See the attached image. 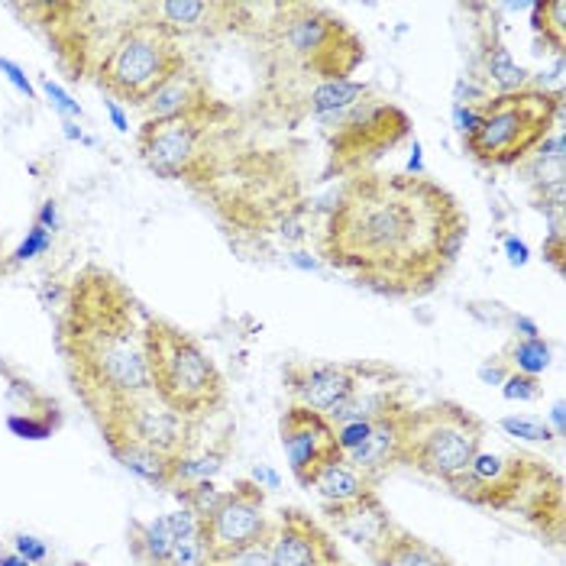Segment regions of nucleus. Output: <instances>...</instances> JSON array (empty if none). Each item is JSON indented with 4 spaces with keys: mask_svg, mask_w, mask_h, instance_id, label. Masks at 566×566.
<instances>
[{
    "mask_svg": "<svg viewBox=\"0 0 566 566\" xmlns=\"http://www.w3.org/2000/svg\"><path fill=\"white\" fill-rule=\"evenodd\" d=\"M467 237V211L431 175L369 169L344 178L321 233V260L379 298L418 302L453 272Z\"/></svg>",
    "mask_w": 566,
    "mask_h": 566,
    "instance_id": "f257e3e1",
    "label": "nucleus"
},
{
    "mask_svg": "<svg viewBox=\"0 0 566 566\" xmlns=\"http://www.w3.org/2000/svg\"><path fill=\"white\" fill-rule=\"evenodd\" d=\"M146 317L127 282L111 269L82 265L55 317V349L72 392L94 424L120 401L153 392L146 373Z\"/></svg>",
    "mask_w": 566,
    "mask_h": 566,
    "instance_id": "f03ea898",
    "label": "nucleus"
},
{
    "mask_svg": "<svg viewBox=\"0 0 566 566\" xmlns=\"http://www.w3.org/2000/svg\"><path fill=\"white\" fill-rule=\"evenodd\" d=\"M467 505L505 518H522L551 547L564 544V480L560 473L522 450H482L473 467L447 485Z\"/></svg>",
    "mask_w": 566,
    "mask_h": 566,
    "instance_id": "7ed1b4c3",
    "label": "nucleus"
},
{
    "mask_svg": "<svg viewBox=\"0 0 566 566\" xmlns=\"http://www.w3.org/2000/svg\"><path fill=\"white\" fill-rule=\"evenodd\" d=\"M146 373L153 395L191 424L227 405V379L201 340L175 321L146 317Z\"/></svg>",
    "mask_w": 566,
    "mask_h": 566,
    "instance_id": "20e7f679",
    "label": "nucleus"
},
{
    "mask_svg": "<svg viewBox=\"0 0 566 566\" xmlns=\"http://www.w3.org/2000/svg\"><path fill=\"white\" fill-rule=\"evenodd\" d=\"M272 13L269 43L285 65H295L302 75L314 78V85L353 78V72L366 62L363 36L331 7L292 0L275 3Z\"/></svg>",
    "mask_w": 566,
    "mask_h": 566,
    "instance_id": "39448f33",
    "label": "nucleus"
},
{
    "mask_svg": "<svg viewBox=\"0 0 566 566\" xmlns=\"http://www.w3.org/2000/svg\"><path fill=\"white\" fill-rule=\"evenodd\" d=\"M133 13V23H120L107 40L91 78L111 101L143 107L159 87L188 65V59L175 36L146 20L136 7Z\"/></svg>",
    "mask_w": 566,
    "mask_h": 566,
    "instance_id": "423d86ee",
    "label": "nucleus"
},
{
    "mask_svg": "<svg viewBox=\"0 0 566 566\" xmlns=\"http://www.w3.org/2000/svg\"><path fill=\"white\" fill-rule=\"evenodd\" d=\"M564 117V97L524 87L512 94H492L482 104V117L476 133L463 139V149L473 163L485 169H512L522 166L524 159L551 136L560 130Z\"/></svg>",
    "mask_w": 566,
    "mask_h": 566,
    "instance_id": "0eeeda50",
    "label": "nucleus"
},
{
    "mask_svg": "<svg viewBox=\"0 0 566 566\" xmlns=\"http://www.w3.org/2000/svg\"><path fill=\"white\" fill-rule=\"evenodd\" d=\"M485 437L489 424L476 411L460 401L440 398L408 411L398 467L450 485L485 450Z\"/></svg>",
    "mask_w": 566,
    "mask_h": 566,
    "instance_id": "6e6552de",
    "label": "nucleus"
},
{
    "mask_svg": "<svg viewBox=\"0 0 566 566\" xmlns=\"http://www.w3.org/2000/svg\"><path fill=\"white\" fill-rule=\"evenodd\" d=\"M327 127V178H353L369 172L382 156L411 136V117L389 97L366 94Z\"/></svg>",
    "mask_w": 566,
    "mask_h": 566,
    "instance_id": "1a4fd4ad",
    "label": "nucleus"
},
{
    "mask_svg": "<svg viewBox=\"0 0 566 566\" xmlns=\"http://www.w3.org/2000/svg\"><path fill=\"white\" fill-rule=\"evenodd\" d=\"M233 111L223 104L214 114L201 117H172V120H143L136 130V149L146 169L169 178V181H185L191 188L201 185L208 172L214 139L223 120H230Z\"/></svg>",
    "mask_w": 566,
    "mask_h": 566,
    "instance_id": "9d476101",
    "label": "nucleus"
},
{
    "mask_svg": "<svg viewBox=\"0 0 566 566\" xmlns=\"http://www.w3.org/2000/svg\"><path fill=\"white\" fill-rule=\"evenodd\" d=\"M97 431L107 440H133V443H143L149 450H159L166 453L169 460H181L195 450V431L198 424L185 421L181 415H175L169 405H163L153 392L136 395L120 401L117 408H111L101 421H97Z\"/></svg>",
    "mask_w": 566,
    "mask_h": 566,
    "instance_id": "9b49d317",
    "label": "nucleus"
},
{
    "mask_svg": "<svg viewBox=\"0 0 566 566\" xmlns=\"http://www.w3.org/2000/svg\"><path fill=\"white\" fill-rule=\"evenodd\" d=\"M269 534L272 518L265 512V489L253 480H237L230 489H223L220 505L201 522V541L211 564L269 541Z\"/></svg>",
    "mask_w": 566,
    "mask_h": 566,
    "instance_id": "f8f14e48",
    "label": "nucleus"
},
{
    "mask_svg": "<svg viewBox=\"0 0 566 566\" xmlns=\"http://www.w3.org/2000/svg\"><path fill=\"white\" fill-rule=\"evenodd\" d=\"M279 440L285 463L302 489H311L331 463L344 460V450L337 443V428L327 415L311 411L305 405H285L279 418Z\"/></svg>",
    "mask_w": 566,
    "mask_h": 566,
    "instance_id": "ddd939ff",
    "label": "nucleus"
},
{
    "mask_svg": "<svg viewBox=\"0 0 566 566\" xmlns=\"http://www.w3.org/2000/svg\"><path fill=\"white\" fill-rule=\"evenodd\" d=\"M269 566H349L331 531L305 509H282L272 518Z\"/></svg>",
    "mask_w": 566,
    "mask_h": 566,
    "instance_id": "4468645a",
    "label": "nucleus"
},
{
    "mask_svg": "<svg viewBox=\"0 0 566 566\" xmlns=\"http://www.w3.org/2000/svg\"><path fill=\"white\" fill-rule=\"evenodd\" d=\"M136 10L181 43L185 36H218L237 30L250 7L233 0H149L136 3Z\"/></svg>",
    "mask_w": 566,
    "mask_h": 566,
    "instance_id": "2eb2a0df",
    "label": "nucleus"
},
{
    "mask_svg": "<svg viewBox=\"0 0 566 566\" xmlns=\"http://www.w3.org/2000/svg\"><path fill=\"white\" fill-rule=\"evenodd\" d=\"M359 379V359L353 363H321V359H292L282 369L289 405H305L311 411L334 415L347 401Z\"/></svg>",
    "mask_w": 566,
    "mask_h": 566,
    "instance_id": "dca6fc26",
    "label": "nucleus"
},
{
    "mask_svg": "<svg viewBox=\"0 0 566 566\" xmlns=\"http://www.w3.org/2000/svg\"><path fill=\"white\" fill-rule=\"evenodd\" d=\"M408 379L389 366L376 359H359V379L347 401L331 415V424H373L379 418H389L401 408H411L408 401Z\"/></svg>",
    "mask_w": 566,
    "mask_h": 566,
    "instance_id": "f3484780",
    "label": "nucleus"
},
{
    "mask_svg": "<svg viewBox=\"0 0 566 566\" xmlns=\"http://www.w3.org/2000/svg\"><path fill=\"white\" fill-rule=\"evenodd\" d=\"M324 515H327L331 527H334L344 541L356 544V547L366 554V560L373 566L386 564L395 537H398L401 527H405V524L395 522L392 512L386 509V502H382L379 492L369 495V499H363V502H356V505L337 509V512H324Z\"/></svg>",
    "mask_w": 566,
    "mask_h": 566,
    "instance_id": "a211bd4d",
    "label": "nucleus"
},
{
    "mask_svg": "<svg viewBox=\"0 0 566 566\" xmlns=\"http://www.w3.org/2000/svg\"><path fill=\"white\" fill-rule=\"evenodd\" d=\"M201 531V522L195 512H188L185 505L178 512L159 515L153 522H139L133 518L127 527V544H130V557L136 566H159L172 557L181 537Z\"/></svg>",
    "mask_w": 566,
    "mask_h": 566,
    "instance_id": "6ab92c4d",
    "label": "nucleus"
},
{
    "mask_svg": "<svg viewBox=\"0 0 566 566\" xmlns=\"http://www.w3.org/2000/svg\"><path fill=\"white\" fill-rule=\"evenodd\" d=\"M220 107H223V101H218V97L211 94L208 82H205L191 65H185V69L159 87L139 111H143V120H172V117H201V114H214Z\"/></svg>",
    "mask_w": 566,
    "mask_h": 566,
    "instance_id": "aec40b11",
    "label": "nucleus"
},
{
    "mask_svg": "<svg viewBox=\"0 0 566 566\" xmlns=\"http://www.w3.org/2000/svg\"><path fill=\"white\" fill-rule=\"evenodd\" d=\"M415 408V405H411ZM411 408H401L389 418H379L366 440L347 453V463H353L366 480H373L376 485L386 480L392 470H398V460H401V440H405V418Z\"/></svg>",
    "mask_w": 566,
    "mask_h": 566,
    "instance_id": "412c9836",
    "label": "nucleus"
},
{
    "mask_svg": "<svg viewBox=\"0 0 566 566\" xmlns=\"http://www.w3.org/2000/svg\"><path fill=\"white\" fill-rule=\"evenodd\" d=\"M311 492L317 495V502H321L324 512H337V509H347V505H356V502L376 495L379 485L373 480H366L353 463H347V457H344V460L331 463L317 480L311 482Z\"/></svg>",
    "mask_w": 566,
    "mask_h": 566,
    "instance_id": "4be33fe9",
    "label": "nucleus"
},
{
    "mask_svg": "<svg viewBox=\"0 0 566 566\" xmlns=\"http://www.w3.org/2000/svg\"><path fill=\"white\" fill-rule=\"evenodd\" d=\"M107 450L136 480H143L153 489H169L172 492L175 460H169L166 453L149 450L143 443H133V440H107Z\"/></svg>",
    "mask_w": 566,
    "mask_h": 566,
    "instance_id": "5701e85b",
    "label": "nucleus"
},
{
    "mask_svg": "<svg viewBox=\"0 0 566 566\" xmlns=\"http://www.w3.org/2000/svg\"><path fill=\"white\" fill-rule=\"evenodd\" d=\"M480 59H482V82H485V87L489 85L495 87V94H512V91H524V87H531V75H527V69L512 59V52H509L505 43L499 40L495 27H492V33H485V36H482Z\"/></svg>",
    "mask_w": 566,
    "mask_h": 566,
    "instance_id": "b1692460",
    "label": "nucleus"
},
{
    "mask_svg": "<svg viewBox=\"0 0 566 566\" xmlns=\"http://www.w3.org/2000/svg\"><path fill=\"white\" fill-rule=\"evenodd\" d=\"M230 453H233V428H227L214 443H208V450H198V443H195V450L175 463L172 492L185 489V485H191V482L214 480L220 470L227 467Z\"/></svg>",
    "mask_w": 566,
    "mask_h": 566,
    "instance_id": "393cba45",
    "label": "nucleus"
},
{
    "mask_svg": "<svg viewBox=\"0 0 566 566\" xmlns=\"http://www.w3.org/2000/svg\"><path fill=\"white\" fill-rule=\"evenodd\" d=\"M366 94H373L366 82H356V78H340V82H321V85L311 87L307 94V111L317 117V120H334L340 117L344 111H349L353 104H359Z\"/></svg>",
    "mask_w": 566,
    "mask_h": 566,
    "instance_id": "a878e982",
    "label": "nucleus"
},
{
    "mask_svg": "<svg viewBox=\"0 0 566 566\" xmlns=\"http://www.w3.org/2000/svg\"><path fill=\"white\" fill-rule=\"evenodd\" d=\"M382 566H457L440 547H434L431 541L411 534L408 527H401V534L395 537L392 551L386 557Z\"/></svg>",
    "mask_w": 566,
    "mask_h": 566,
    "instance_id": "bb28decb",
    "label": "nucleus"
},
{
    "mask_svg": "<svg viewBox=\"0 0 566 566\" xmlns=\"http://www.w3.org/2000/svg\"><path fill=\"white\" fill-rule=\"evenodd\" d=\"M531 23L537 40H544V45L554 55H564L566 49V3L564 0H537L531 3Z\"/></svg>",
    "mask_w": 566,
    "mask_h": 566,
    "instance_id": "cd10ccee",
    "label": "nucleus"
},
{
    "mask_svg": "<svg viewBox=\"0 0 566 566\" xmlns=\"http://www.w3.org/2000/svg\"><path fill=\"white\" fill-rule=\"evenodd\" d=\"M505 363L512 366V373H524V376H544L551 369V344L544 337H531V340H522V337H512L505 349H502Z\"/></svg>",
    "mask_w": 566,
    "mask_h": 566,
    "instance_id": "c85d7f7f",
    "label": "nucleus"
},
{
    "mask_svg": "<svg viewBox=\"0 0 566 566\" xmlns=\"http://www.w3.org/2000/svg\"><path fill=\"white\" fill-rule=\"evenodd\" d=\"M499 428L509 437H518V440H527V443H554L557 440L551 424L537 421V418H502Z\"/></svg>",
    "mask_w": 566,
    "mask_h": 566,
    "instance_id": "c756f323",
    "label": "nucleus"
},
{
    "mask_svg": "<svg viewBox=\"0 0 566 566\" xmlns=\"http://www.w3.org/2000/svg\"><path fill=\"white\" fill-rule=\"evenodd\" d=\"M49 247H52V233H49L45 227H40V223H33V227L27 230V240L7 256V269H17V265H23V262L43 256Z\"/></svg>",
    "mask_w": 566,
    "mask_h": 566,
    "instance_id": "7c9ffc66",
    "label": "nucleus"
},
{
    "mask_svg": "<svg viewBox=\"0 0 566 566\" xmlns=\"http://www.w3.org/2000/svg\"><path fill=\"white\" fill-rule=\"evenodd\" d=\"M40 85H43L45 97H49V104L65 117V120H85V111H82V104L65 91V87L59 85V82H52V78H40Z\"/></svg>",
    "mask_w": 566,
    "mask_h": 566,
    "instance_id": "2f4dec72",
    "label": "nucleus"
},
{
    "mask_svg": "<svg viewBox=\"0 0 566 566\" xmlns=\"http://www.w3.org/2000/svg\"><path fill=\"white\" fill-rule=\"evenodd\" d=\"M544 392L537 376H524V373H509V379L502 382V395L509 401H537Z\"/></svg>",
    "mask_w": 566,
    "mask_h": 566,
    "instance_id": "473e14b6",
    "label": "nucleus"
},
{
    "mask_svg": "<svg viewBox=\"0 0 566 566\" xmlns=\"http://www.w3.org/2000/svg\"><path fill=\"white\" fill-rule=\"evenodd\" d=\"M7 428L17 437H23V440H45V437H52L59 431V428H52L49 421L30 418V415H10V418H7Z\"/></svg>",
    "mask_w": 566,
    "mask_h": 566,
    "instance_id": "72a5a7b5",
    "label": "nucleus"
},
{
    "mask_svg": "<svg viewBox=\"0 0 566 566\" xmlns=\"http://www.w3.org/2000/svg\"><path fill=\"white\" fill-rule=\"evenodd\" d=\"M564 214H557V218H551V233L544 237V260L557 272H564Z\"/></svg>",
    "mask_w": 566,
    "mask_h": 566,
    "instance_id": "f704fd0d",
    "label": "nucleus"
},
{
    "mask_svg": "<svg viewBox=\"0 0 566 566\" xmlns=\"http://www.w3.org/2000/svg\"><path fill=\"white\" fill-rule=\"evenodd\" d=\"M13 547H17V554L30 566H43L49 560V547H45L40 537H33V534H17L13 537Z\"/></svg>",
    "mask_w": 566,
    "mask_h": 566,
    "instance_id": "c9c22d12",
    "label": "nucleus"
},
{
    "mask_svg": "<svg viewBox=\"0 0 566 566\" xmlns=\"http://www.w3.org/2000/svg\"><path fill=\"white\" fill-rule=\"evenodd\" d=\"M0 75H3V78H7L10 85L17 87V91H20V94H23L27 101H33V97H36V87H33V82L27 78V72H23V69H20L17 62L3 59V55H0Z\"/></svg>",
    "mask_w": 566,
    "mask_h": 566,
    "instance_id": "e433bc0d",
    "label": "nucleus"
},
{
    "mask_svg": "<svg viewBox=\"0 0 566 566\" xmlns=\"http://www.w3.org/2000/svg\"><path fill=\"white\" fill-rule=\"evenodd\" d=\"M269 537H272V534H269ZM218 566H269V541H260V544H253V547H247V551H240V554L220 560Z\"/></svg>",
    "mask_w": 566,
    "mask_h": 566,
    "instance_id": "4c0bfd02",
    "label": "nucleus"
},
{
    "mask_svg": "<svg viewBox=\"0 0 566 566\" xmlns=\"http://www.w3.org/2000/svg\"><path fill=\"white\" fill-rule=\"evenodd\" d=\"M509 373H512V366L505 363V356H502V353L489 356V359L480 366V379L485 382V386H502V382L509 379Z\"/></svg>",
    "mask_w": 566,
    "mask_h": 566,
    "instance_id": "58836bf2",
    "label": "nucleus"
},
{
    "mask_svg": "<svg viewBox=\"0 0 566 566\" xmlns=\"http://www.w3.org/2000/svg\"><path fill=\"white\" fill-rule=\"evenodd\" d=\"M482 107H463V104H453V124H457V133L463 139H470L476 127H480Z\"/></svg>",
    "mask_w": 566,
    "mask_h": 566,
    "instance_id": "ea45409f",
    "label": "nucleus"
},
{
    "mask_svg": "<svg viewBox=\"0 0 566 566\" xmlns=\"http://www.w3.org/2000/svg\"><path fill=\"white\" fill-rule=\"evenodd\" d=\"M505 256H509V262L512 265H527V247H524L518 237H505Z\"/></svg>",
    "mask_w": 566,
    "mask_h": 566,
    "instance_id": "a19ab883",
    "label": "nucleus"
},
{
    "mask_svg": "<svg viewBox=\"0 0 566 566\" xmlns=\"http://www.w3.org/2000/svg\"><path fill=\"white\" fill-rule=\"evenodd\" d=\"M104 107H107V117H111L114 130L130 133V120H127V114H124V107H120L117 101H104Z\"/></svg>",
    "mask_w": 566,
    "mask_h": 566,
    "instance_id": "79ce46f5",
    "label": "nucleus"
},
{
    "mask_svg": "<svg viewBox=\"0 0 566 566\" xmlns=\"http://www.w3.org/2000/svg\"><path fill=\"white\" fill-rule=\"evenodd\" d=\"M512 327H515V334H518L522 340L541 337V327H537V321H531V317H524V314H515V317H512Z\"/></svg>",
    "mask_w": 566,
    "mask_h": 566,
    "instance_id": "37998d69",
    "label": "nucleus"
},
{
    "mask_svg": "<svg viewBox=\"0 0 566 566\" xmlns=\"http://www.w3.org/2000/svg\"><path fill=\"white\" fill-rule=\"evenodd\" d=\"M40 227H45L49 233H55V227H59V208H55V201H45L43 208H40V218H36Z\"/></svg>",
    "mask_w": 566,
    "mask_h": 566,
    "instance_id": "c03bdc74",
    "label": "nucleus"
},
{
    "mask_svg": "<svg viewBox=\"0 0 566 566\" xmlns=\"http://www.w3.org/2000/svg\"><path fill=\"white\" fill-rule=\"evenodd\" d=\"M250 480L256 482V485H262V489H265V485H269V489H275V485H279V476H275L272 470H265V467H256Z\"/></svg>",
    "mask_w": 566,
    "mask_h": 566,
    "instance_id": "a18cd8bd",
    "label": "nucleus"
},
{
    "mask_svg": "<svg viewBox=\"0 0 566 566\" xmlns=\"http://www.w3.org/2000/svg\"><path fill=\"white\" fill-rule=\"evenodd\" d=\"M289 260L295 262L298 269H307V272H317V269H321V262L314 260V256H307V253H292Z\"/></svg>",
    "mask_w": 566,
    "mask_h": 566,
    "instance_id": "49530a36",
    "label": "nucleus"
},
{
    "mask_svg": "<svg viewBox=\"0 0 566 566\" xmlns=\"http://www.w3.org/2000/svg\"><path fill=\"white\" fill-rule=\"evenodd\" d=\"M551 421H554V434L564 437V401H557V405H554V411H551Z\"/></svg>",
    "mask_w": 566,
    "mask_h": 566,
    "instance_id": "de8ad7c7",
    "label": "nucleus"
},
{
    "mask_svg": "<svg viewBox=\"0 0 566 566\" xmlns=\"http://www.w3.org/2000/svg\"><path fill=\"white\" fill-rule=\"evenodd\" d=\"M0 566H30V564H27L20 554H3V551H0Z\"/></svg>",
    "mask_w": 566,
    "mask_h": 566,
    "instance_id": "09e8293b",
    "label": "nucleus"
},
{
    "mask_svg": "<svg viewBox=\"0 0 566 566\" xmlns=\"http://www.w3.org/2000/svg\"><path fill=\"white\" fill-rule=\"evenodd\" d=\"M62 127H65V136H69V139H82V127H75V120H65Z\"/></svg>",
    "mask_w": 566,
    "mask_h": 566,
    "instance_id": "8fccbe9b",
    "label": "nucleus"
},
{
    "mask_svg": "<svg viewBox=\"0 0 566 566\" xmlns=\"http://www.w3.org/2000/svg\"><path fill=\"white\" fill-rule=\"evenodd\" d=\"M7 240H3V233H0V272H7Z\"/></svg>",
    "mask_w": 566,
    "mask_h": 566,
    "instance_id": "3c124183",
    "label": "nucleus"
},
{
    "mask_svg": "<svg viewBox=\"0 0 566 566\" xmlns=\"http://www.w3.org/2000/svg\"><path fill=\"white\" fill-rule=\"evenodd\" d=\"M72 566H87V564H72Z\"/></svg>",
    "mask_w": 566,
    "mask_h": 566,
    "instance_id": "603ef678",
    "label": "nucleus"
},
{
    "mask_svg": "<svg viewBox=\"0 0 566 566\" xmlns=\"http://www.w3.org/2000/svg\"><path fill=\"white\" fill-rule=\"evenodd\" d=\"M208 566H218V564H208Z\"/></svg>",
    "mask_w": 566,
    "mask_h": 566,
    "instance_id": "864d4df0",
    "label": "nucleus"
}]
</instances>
